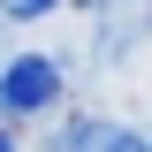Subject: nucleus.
Instances as JSON below:
<instances>
[{"label": "nucleus", "mask_w": 152, "mask_h": 152, "mask_svg": "<svg viewBox=\"0 0 152 152\" xmlns=\"http://www.w3.org/2000/svg\"><path fill=\"white\" fill-rule=\"evenodd\" d=\"M0 152H15V137H8V129H0Z\"/></svg>", "instance_id": "20e7f679"}, {"label": "nucleus", "mask_w": 152, "mask_h": 152, "mask_svg": "<svg viewBox=\"0 0 152 152\" xmlns=\"http://www.w3.org/2000/svg\"><path fill=\"white\" fill-rule=\"evenodd\" d=\"M53 8H61V0H0V15H8V23H31V15H53Z\"/></svg>", "instance_id": "7ed1b4c3"}, {"label": "nucleus", "mask_w": 152, "mask_h": 152, "mask_svg": "<svg viewBox=\"0 0 152 152\" xmlns=\"http://www.w3.org/2000/svg\"><path fill=\"white\" fill-rule=\"evenodd\" d=\"M53 99H61V61H46V53H8L0 61V114L8 122L46 114Z\"/></svg>", "instance_id": "f257e3e1"}, {"label": "nucleus", "mask_w": 152, "mask_h": 152, "mask_svg": "<svg viewBox=\"0 0 152 152\" xmlns=\"http://www.w3.org/2000/svg\"><path fill=\"white\" fill-rule=\"evenodd\" d=\"M46 152H152V145L137 129H122V122H107V114H84V122H69Z\"/></svg>", "instance_id": "f03ea898"}]
</instances>
